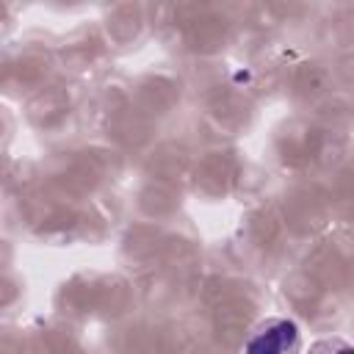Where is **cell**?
<instances>
[{"mask_svg":"<svg viewBox=\"0 0 354 354\" xmlns=\"http://www.w3.org/2000/svg\"><path fill=\"white\" fill-rule=\"evenodd\" d=\"M299 351H301V332L290 318L282 315H271L260 321L243 343V354H299Z\"/></svg>","mask_w":354,"mask_h":354,"instance_id":"6da1fadb","label":"cell"},{"mask_svg":"<svg viewBox=\"0 0 354 354\" xmlns=\"http://www.w3.org/2000/svg\"><path fill=\"white\" fill-rule=\"evenodd\" d=\"M307 354H354V346L343 337H321L310 346Z\"/></svg>","mask_w":354,"mask_h":354,"instance_id":"7a4b0ae2","label":"cell"}]
</instances>
